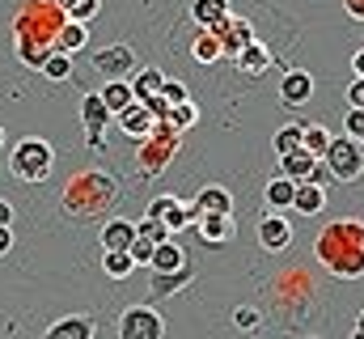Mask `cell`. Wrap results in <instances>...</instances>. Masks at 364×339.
<instances>
[{"instance_id": "4", "label": "cell", "mask_w": 364, "mask_h": 339, "mask_svg": "<svg viewBox=\"0 0 364 339\" xmlns=\"http://www.w3.org/2000/svg\"><path fill=\"white\" fill-rule=\"evenodd\" d=\"M51 166H55V153H51V145L38 140V136L21 140V145L9 153V170H13V178H21V182H43V178L51 174Z\"/></svg>"}, {"instance_id": "45", "label": "cell", "mask_w": 364, "mask_h": 339, "mask_svg": "<svg viewBox=\"0 0 364 339\" xmlns=\"http://www.w3.org/2000/svg\"><path fill=\"white\" fill-rule=\"evenodd\" d=\"M352 68H356V77H364V47L352 56Z\"/></svg>"}, {"instance_id": "8", "label": "cell", "mask_w": 364, "mask_h": 339, "mask_svg": "<svg viewBox=\"0 0 364 339\" xmlns=\"http://www.w3.org/2000/svg\"><path fill=\"white\" fill-rule=\"evenodd\" d=\"M119 339H166V318L153 306H127L119 314Z\"/></svg>"}, {"instance_id": "5", "label": "cell", "mask_w": 364, "mask_h": 339, "mask_svg": "<svg viewBox=\"0 0 364 339\" xmlns=\"http://www.w3.org/2000/svg\"><path fill=\"white\" fill-rule=\"evenodd\" d=\"M178 132H170L166 123H157L153 127V136L149 140H140V149H136V162H140V170L144 174H161V170L170 166V157L178 153Z\"/></svg>"}, {"instance_id": "18", "label": "cell", "mask_w": 364, "mask_h": 339, "mask_svg": "<svg viewBox=\"0 0 364 339\" xmlns=\"http://www.w3.org/2000/svg\"><path fill=\"white\" fill-rule=\"evenodd\" d=\"M318 166V157H309L305 149H296V153H288V157H279V178H288L292 187H301V182H309V174Z\"/></svg>"}, {"instance_id": "34", "label": "cell", "mask_w": 364, "mask_h": 339, "mask_svg": "<svg viewBox=\"0 0 364 339\" xmlns=\"http://www.w3.org/2000/svg\"><path fill=\"white\" fill-rule=\"evenodd\" d=\"M38 73H43V77H51V81H68V77H73V56L55 51V56H47V64H43Z\"/></svg>"}, {"instance_id": "1", "label": "cell", "mask_w": 364, "mask_h": 339, "mask_svg": "<svg viewBox=\"0 0 364 339\" xmlns=\"http://www.w3.org/2000/svg\"><path fill=\"white\" fill-rule=\"evenodd\" d=\"M64 9L55 0H26L13 17V34H17V56L26 68H43L47 56H55V34L64 30Z\"/></svg>"}, {"instance_id": "43", "label": "cell", "mask_w": 364, "mask_h": 339, "mask_svg": "<svg viewBox=\"0 0 364 339\" xmlns=\"http://www.w3.org/2000/svg\"><path fill=\"white\" fill-rule=\"evenodd\" d=\"M343 9H348V17L364 21V0H343Z\"/></svg>"}, {"instance_id": "2", "label": "cell", "mask_w": 364, "mask_h": 339, "mask_svg": "<svg viewBox=\"0 0 364 339\" xmlns=\"http://www.w3.org/2000/svg\"><path fill=\"white\" fill-rule=\"evenodd\" d=\"M314 254L339 280L364 276V221L360 217H335V221H326V229L314 242Z\"/></svg>"}, {"instance_id": "9", "label": "cell", "mask_w": 364, "mask_h": 339, "mask_svg": "<svg viewBox=\"0 0 364 339\" xmlns=\"http://www.w3.org/2000/svg\"><path fill=\"white\" fill-rule=\"evenodd\" d=\"M191 229L208 242V246H220V242H233V234H237V225H233V217H225V212H199L195 204H191Z\"/></svg>"}, {"instance_id": "10", "label": "cell", "mask_w": 364, "mask_h": 339, "mask_svg": "<svg viewBox=\"0 0 364 339\" xmlns=\"http://www.w3.org/2000/svg\"><path fill=\"white\" fill-rule=\"evenodd\" d=\"M149 221L166 225V234H182V229H191V204L178 195H157L149 204Z\"/></svg>"}, {"instance_id": "47", "label": "cell", "mask_w": 364, "mask_h": 339, "mask_svg": "<svg viewBox=\"0 0 364 339\" xmlns=\"http://www.w3.org/2000/svg\"><path fill=\"white\" fill-rule=\"evenodd\" d=\"M356 331H364V310H360V323H356Z\"/></svg>"}, {"instance_id": "22", "label": "cell", "mask_w": 364, "mask_h": 339, "mask_svg": "<svg viewBox=\"0 0 364 339\" xmlns=\"http://www.w3.org/2000/svg\"><path fill=\"white\" fill-rule=\"evenodd\" d=\"M161 85H166V73H161V68H136V73H132V93H136V102L161 98Z\"/></svg>"}, {"instance_id": "29", "label": "cell", "mask_w": 364, "mask_h": 339, "mask_svg": "<svg viewBox=\"0 0 364 339\" xmlns=\"http://www.w3.org/2000/svg\"><path fill=\"white\" fill-rule=\"evenodd\" d=\"M55 4H60L64 17L77 21V26H90L93 17H97V9H102V0H55Z\"/></svg>"}, {"instance_id": "20", "label": "cell", "mask_w": 364, "mask_h": 339, "mask_svg": "<svg viewBox=\"0 0 364 339\" xmlns=\"http://www.w3.org/2000/svg\"><path fill=\"white\" fill-rule=\"evenodd\" d=\"M132 242H136V225H132V221L114 217V221L102 225V251H127Z\"/></svg>"}, {"instance_id": "48", "label": "cell", "mask_w": 364, "mask_h": 339, "mask_svg": "<svg viewBox=\"0 0 364 339\" xmlns=\"http://www.w3.org/2000/svg\"><path fill=\"white\" fill-rule=\"evenodd\" d=\"M352 339H364V331H352Z\"/></svg>"}, {"instance_id": "15", "label": "cell", "mask_w": 364, "mask_h": 339, "mask_svg": "<svg viewBox=\"0 0 364 339\" xmlns=\"http://www.w3.org/2000/svg\"><path fill=\"white\" fill-rule=\"evenodd\" d=\"M43 339H97V323L85 318V314H68V318H60V323H51Z\"/></svg>"}, {"instance_id": "24", "label": "cell", "mask_w": 364, "mask_h": 339, "mask_svg": "<svg viewBox=\"0 0 364 339\" xmlns=\"http://www.w3.org/2000/svg\"><path fill=\"white\" fill-rule=\"evenodd\" d=\"M178 267H186V254H182L178 242H157V251H153V263H149V271H178Z\"/></svg>"}, {"instance_id": "19", "label": "cell", "mask_w": 364, "mask_h": 339, "mask_svg": "<svg viewBox=\"0 0 364 339\" xmlns=\"http://www.w3.org/2000/svg\"><path fill=\"white\" fill-rule=\"evenodd\" d=\"M186 284H195V271L191 267H178V271H153L149 276V288H153V297H170V293H178Z\"/></svg>"}, {"instance_id": "25", "label": "cell", "mask_w": 364, "mask_h": 339, "mask_svg": "<svg viewBox=\"0 0 364 339\" xmlns=\"http://www.w3.org/2000/svg\"><path fill=\"white\" fill-rule=\"evenodd\" d=\"M331 140H335V136L326 132V123H305V132H301V149H305L309 157H318V162L326 157Z\"/></svg>"}, {"instance_id": "39", "label": "cell", "mask_w": 364, "mask_h": 339, "mask_svg": "<svg viewBox=\"0 0 364 339\" xmlns=\"http://www.w3.org/2000/svg\"><path fill=\"white\" fill-rule=\"evenodd\" d=\"M136 238H149V242H166L170 234H166V225H157V221H136Z\"/></svg>"}, {"instance_id": "11", "label": "cell", "mask_w": 364, "mask_h": 339, "mask_svg": "<svg viewBox=\"0 0 364 339\" xmlns=\"http://www.w3.org/2000/svg\"><path fill=\"white\" fill-rule=\"evenodd\" d=\"M212 34H216V43H220V56H233V60L255 43V26H250L246 17H225L220 26H212Z\"/></svg>"}, {"instance_id": "27", "label": "cell", "mask_w": 364, "mask_h": 339, "mask_svg": "<svg viewBox=\"0 0 364 339\" xmlns=\"http://www.w3.org/2000/svg\"><path fill=\"white\" fill-rule=\"evenodd\" d=\"M161 123H166L170 132H178V136H182V132H191V127L199 123V106L186 98V102H178V106H170V110H166V119H161Z\"/></svg>"}, {"instance_id": "7", "label": "cell", "mask_w": 364, "mask_h": 339, "mask_svg": "<svg viewBox=\"0 0 364 339\" xmlns=\"http://www.w3.org/2000/svg\"><path fill=\"white\" fill-rule=\"evenodd\" d=\"M90 68L97 77H106V81H127L140 64H136V51L127 43H110V47H102V51L90 56Z\"/></svg>"}, {"instance_id": "38", "label": "cell", "mask_w": 364, "mask_h": 339, "mask_svg": "<svg viewBox=\"0 0 364 339\" xmlns=\"http://www.w3.org/2000/svg\"><path fill=\"white\" fill-rule=\"evenodd\" d=\"M343 132L364 149V110H348V115H343Z\"/></svg>"}, {"instance_id": "6", "label": "cell", "mask_w": 364, "mask_h": 339, "mask_svg": "<svg viewBox=\"0 0 364 339\" xmlns=\"http://www.w3.org/2000/svg\"><path fill=\"white\" fill-rule=\"evenodd\" d=\"M322 162H326V170H331L335 182H356V178L364 174V149L352 140V136H335Z\"/></svg>"}, {"instance_id": "3", "label": "cell", "mask_w": 364, "mask_h": 339, "mask_svg": "<svg viewBox=\"0 0 364 339\" xmlns=\"http://www.w3.org/2000/svg\"><path fill=\"white\" fill-rule=\"evenodd\" d=\"M119 204V182L106 174V170H81L64 182L60 191V208L64 217L73 221H93V217H106L110 208Z\"/></svg>"}, {"instance_id": "21", "label": "cell", "mask_w": 364, "mask_h": 339, "mask_svg": "<svg viewBox=\"0 0 364 339\" xmlns=\"http://www.w3.org/2000/svg\"><path fill=\"white\" fill-rule=\"evenodd\" d=\"M97 98L106 102V110L119 119L127 106H136V93H132V81H106L102 89H97Z\"/></svg>"}, {"instance_id": "13", "label": "cell", "mask_w": 364, "mask_h": 339, "mask_svg": "<svg viewBox=\"0 0 364 339\" xmlns=\"http://www.w3.org/2000/svg\"><path fill=\"white\" fill-rule=\"evenodd\" d=\"M259 242H263V251H284L292 242V221L279 217V212L259 217Z\"/></svg>"}, {"instance_id": "14", "label": "cell", "mask_w": 364, "mask_h": 339, "mask_svg": "<svg viewBox=\"0 0 364 339\" xmlns=\"http://www.w3.org/2000/svg\"><path fill=\"white\" fill-rule=\"evenodd\" d=\"M279 98H284V106H305V102L314 98V77H309L305 68L284 73V77H279Z\"/></svg>"}, {"instance_id": "23", "label": "cell", "mask_w": 364, "mask_h": 339, "mask_svg": "<svg viewBox=\"0 0 364 339\" xmlns=\"http://www.w3.org/2000/svg\"><path fill=\"white\" fill-rule=\"evenodd\" d=\"M292 208H296L301 217H318V212L326 208V191L314 187V182H301V187L292 191Z\"/></svg>"}, {"instance_id": "12", "label": "cell", "mask_w": 364, "mask_h": 339, "mask_svg": "<svg viewBox=\"0 0 364 339\" xmlns=\"http://www.w3.org/2000/svg\"><path fill=\"white\" fill-rule=\"evenodd\" d=\"M81 123H85V132H90V140L97 145V149H102V145H106L102 136H106V127L114 123V115L106 110V102H102L97 93H85V98H81Z\"/></svg>"}, {"instance_id": "41", "label": "cell", "mask_w": 364, "mask_h": 339, "mask_svg": "<svg viewBox=\"0 0 364 339\" xmlns=\"http://www.w3.org/2000/svg\"><path fill=\"white\" fill-rule=\"evenodd\" d=\"M348 102H352V110H364V77L348 85Z\"/></svg>"}, {"instance_id": "44", "label": "cell", "mask_w": 364, "mask_h": 339, "mask_svg": "<svg viewBox=\"0 0 364 339\" xmlns=\"http://www.w3.org/2000/svg\"><path fill=\"white\" fill-rule=\"evenodd\" d=\"M9 225H13V204L0 199V229H9Z\"/></svg>"}, {"instance_id": "16", "label": "cell", "mask_w": 364, "mask_h": 339, "mask_svg": "<svg viewBox=\"0 0 364 339\" xmlns=\"http://www.w3.org/2000/svg\"><path fill=\"white\" fill-rule=\"evenodd\" d=\"M114 123H119V132H123V136H132L136 145H140V140H149V136H153V127H157V119H153L140 102H136V106H127Z\"/></svg>"}, {"instance_id": "49", "label": "cell", "mask_w": 364, "mask_h": 339, "mask_svg": "<svg viewBox=\"0 0 364 339\" xmlns=\"http://www.w3.org/2000/svg\"><path fill=\"white\" fill-rule=\"evenodd\" d=\"M0 149H4V127H0Z\"/></svg>"}, {"instance_id": "26", "label": "cell", "mask_w": 364, "mask_h": 339, "mask_svg": "<svg viewBox=\"0 0 364 339\" xmlns=\"http://www.w3.org/2000/svg\"><path fill=\"white\" fill-rule=\"evenodd\" d=\"M195 208H199V212H225V217H233V195H229L225 187H203V191L195 195Z\"/></svg>"}, {"instance_id": "31", "label": "cell", "mask_w": 364, "mask_h": 339, "mask_svg": "<svg viewBox=\"0 0 364 339\" xmlns=\"http://www.w3.org/2000/svg\"><path fill=\"white\" fill-rule=\"evenodd\" d=\"M191 56H195L199 64H216V60H225V56H220V43H216V34H212V30H199V34H195Z\"/></svg>"}, {"instance_id": "33", "label": "cell", "mask_w": 364, "mask_h": 339, "mask_svg": "<svg viewBox=\"0 0 364 339\" xmlns=\"http://www.w3.org/2000/svg\"><path fill=\"white\" fill-rule=\"evenodd\" d=\"M301 132H305V123H284V127H279V132H275V153H279V157H288V153H296V149H301Z\"/></svg>"}, {"instance_id": "30", "label": "cell", "mask_w": 364, "mask_h": 339, "mask_svg": "<svg viewBox=\"0 0 364 339\" xmlns=\"http://www.w3.org/2000/svg\"><path fill=\"white\" fill-rule=\"evenodd\" d=\"M85 38H90V30H85V26H77V21H64V30L55 34V51L73 56V51H81V47H85Z\"/></svg>"}, {"instance_id": "35", "label": "cell", "mask_w": 364, "mask_h": 339, "mask_svg": "<svg viewBox=\"0 0 364 339\" xmlns=\"http://www.w3.org/2000/svg\"><path fill=\"white\" fill-rule=\"evenodd\" d=\"M292 191H296V187H292L288 178H272V182H267V204H272L275 212H279V208H292Z\"/></svg>"}, {"instance_id": "37", "label": "cell", "mask_w": 364, "mask_h": 339, "mask_svg": "<svg viewBox=\"0 0 364 339\" xmlns=\"http://www.w3.org/2000/svg\"><path fill=\"white\" fill-rule=\"evenodd\" d=\"M153 251H157V242H149V238H136V242L127 246V254H132V263H136V267H140V263L149 267V263H153Z\"/></svg>"}, {"instance_id": "17", "label": "cell", "mask_w": 364, "mask_h": 339, "mask_svg": "<svg viewBox=\"0 0 364 339\" xmlns=\"http://www.w3.org/2000/svg\"><path fill=\"white\" fill-rule=\"evenodd\" d=\"M225 17H233L229 0H191V21H195L199 30H212V26H220Z\"/></svg>"}, {"instance_id": "36", "label": "cell", "mask_w": 364, "mask_h": 339, "mask_svg": "<svg viewBox=\"0 0 364 339\" xmlns=\"http://www.w3.org/2000/svg\"><path fill=\"white\" fill-rule=\"evenodd\" d=\"M233 323H237V331H259V327H263V314H259L255 306H242V310L233 314Z\"/></svg>"}, {"instance_id": "42", "label": "cell", "mask_w": 364, "mask_h": 339, "mask_svg": "<svg viewBox=\"0 0 364 339\" xmlns=\"http://www.w3.org/2000/svg\"><path fill=\"white\" fill-rule=\"evenodd\" d=\"M309 182H314V187H322V191H326V187L335 182V178H331V170H326V162H318V166H314V174H309Z\"/></svg>"}, {"instance_id": "32", "label": "cell", "mask_w": 364, "mask_h": 339, "mask_svg": "<svg viewBox=\"0 0 364 339\" xmlns=\"http://www.w3.org/2000/svg\"><path fill=\"white\" fill-rule=\"evenodd\" d=\"M102 271H106L110 280H127V276L136 271V263H132V254L127 251H106L102 254Z\"/></svg>"}, {"instance_id": "28", "label": "cell", "mask_w": 364, "mask_h": 339, "mask_svg": "<svg viewBox=\"0 0 364 339\" xmlns=\"http://www.w3.org/2000/svg\"><path fill=\"white\" fill-rule=\"evenodd\" d=\"M237 64H242V73H250V77H263V73L272 68V51H267L259 38H255V43H250V47L237 56Z\"/></svg>"}, {"instance_id": "46", "label": "cell", "mask_w": 364, "mask_h": 339, "mask_svg": "<svg viewBox=\"0 0 364 339\" xmlns=\"http://www.w3.org/2000/svg\"><path fill=\"white\" fill-rule=\"evenodd\" d=\"M9 246H13V234H9V229H0V254H9Z\"/></svg>"}, {"instance_id": "40", "label": "cell", "mask_w": 364, "mask_h": 339, "mask_svg": "<svg viewBox=\"0 0 364 339\" xmlns=\"http://www.w3.org/2000/svg\"><path fill=\"white\" fill-rule=\"evenodd\" d=\"M161 102H166V106L186 102V85H178V81H170V77H166V85H161Z\"/></svg>"}]
</instances>
